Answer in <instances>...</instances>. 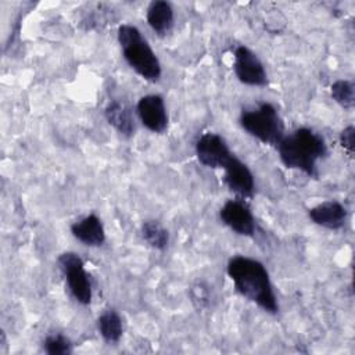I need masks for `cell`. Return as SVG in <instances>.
<instances>
[{
	"label": "cell",
	"mask_w": 355,
	"mask_h": 355,
	"mask_svg": "<svg viewBox=\"0 0 355 355\" xmlns=\"http://www.w3.org/2000/svg\"><path fill=\"white\" fill-rule=\"evenodd\" d=\"M226 272L240 295L268 313H277L279 304L269 272L262 262L250 257L236 255L229 259Z\"/></svg>",
	"instance_id": "obj_1"
},
{
	"label": "cell",
	"mask_w": 355,
	"mask_h": 355,
	"mask_svg": "<svg viewBox=\"0 0 355 355\" xmlns=\"http://www.w3.org/2000/svg\"><path fill=\"white\" fill-rule=\"evenodd\" d=\"M282 164L308 176H316L318 162L327 155V144L322 135L309 128H298L286 135L276 146Z\"/></svg>",
	"instance_id": "obj_2"
},
{
	"label": "cell",
	"mask_w": 355,
	"mask_h": 355,
	"mask_svg": "<svg viewBox=\"0 0 355 355\" xmlns=\"http://www.w3.org/2000/svg\"><path fill=\"white\" fill-rule=\"evenodd\" d=\"M118 42L128 65L144 80L158 82L162 73L161 62L141 32L130 24L118 28Z\"/></svg>",
	"instance_id": "obj_3"
},
{
	"label": "cell",
	"mask_w": 355,
	"mask_h": 355,
	"mask_svg": "<svg viewBox=\"0 0 355 355\" xmlns=\"http://www.w3.org/2000/svg\"><path fill=\"white\" fill-rule=\"evenodd\" d=\"M240 125L250 136L269 146H277L286 136L284 122L270 103H259L255 108L243 110Z\"/></svg>",
	"instance_id": "obj_4"
},
{
	"label": "cell",
	"mask_w": 355,
	"mask_h": 355,
	"mask_svg": "<svg viewBox=\"0 0 355 355\" xmlns=\"http://www.w3.org/2000/svg\"><path fill=\"white\" fill-rule=\"evenodd\" d=\"M57 262L65 276L72 297L82 305H89L93 298L90 276L85 269L83 259L76 252H62Z\"/></svg>",
	"instance_id": "obj_5"
},
{
	"label": "cell",
	"mask_w": 355,
	"mask_h": 355,
	"mask_svg": "<svg viewBox=\"0 0 355 355\" xmlns=\"http://www.w3.org/2000/svg\"><path fill=\"white\" fill-rule=\"evenodd\" d=\"M196 155L204 166L223 169L234 154L220 135L205 132L196 141Z\"/></svg>",
	"instance_id": "obj_6"
},
{
	"label": "cell",
	"mask_w": 355,
	"mask_h": 355,
	"mask_svg": "<svg viewBox=\"0 0 355 355\" xmlns=\"http://www.w3.org/2000/svg\"><path fill=\"white\" fill-rule=\"evenodd\" d=\"M233 71L237 79L247 86H266L268 75L259 57L247 46H237L234 49Z\"/></svg>",
	"instance_id": "obj_7"
},
{
	"label": "cell",
	"mask_w": 355,
	"mask_h": 355,
	"mask_svg": "<svg viewBox=\"0 0 355 355\" xmlns=\"http://www.w3.org/2000/svg\"><path fill=\"white\" fill-rule=\"evenodd\" d=\"M225 186L240 200L252 198L255 193V179L251 169L236 155L223 168Z\"/></svg>",
	"instance_id": "obj_8"
},
{
	"label": "cell",
	"mask_w": 355,
	"mask_h": 355,
	"mask_svg": "<svg viewBox=\"0 0 355 355\" xmlns=\"http://www.w3.org/2000/svg\"><path fill=\"white\" fill-rule=\"evenodd\" d=\"M219 218L223 225L240 236L251 237L255 233V219L244 200L226 201L219 211Z\"/></svg>",
	"instance_id": "obj_9"
},
{
	"label": "cell",
	"mask_w": 355,
	"mask_h": 355,
	"mask_svg": "<svg viewBox=\"0 0 355 355\" xmlns=\"http://www.w3.org/2000/svg\"><path fill=\"white\" fill-rule=\"evenodd\" d=\"M136 111L141 125L153 133H162L168 128V111L159 94H147L139 98Z\"/></svg>",
	"instance_id": "obj_10"
},
{
	"label": "cell",
	"mask_w": 355,
	"mask_h": 355,
	"mask_svg": "<svg viewBox=\"0 0 355 355\" xmlns=\"http://www.w3.org/2000/svg\"><path fill=\"white\" fill-rule=\"evenodd\" d=\"M308 215L311 220L318 226L329 230H340L347 222L348 212L341 202L329 200L309 208Z\"/></svg>",
	"instance_id": "obj_11"
},
{
	"label": "cell",
	"mask_w": 355,
	"mask_h": 355,
	"mask_svg": "<svg viewBox=\"0 0 355 355\" xmlns=\"http://www.w3.org/2000/svg\"><path fill=\"white\" fill-rule=\"evenodd\" d=\"M72 236L87 247H100L105 241V229L101 219L89 214L71 225Z\"/></svg>",
	"instance_id": "obj_12"
},
{
	"label": "cell",
	"mask_w": 355,
	"mask_h": 355,
	"mask_svg": "<svg viewBox=\"0 0 355 355\" xmlns=\"http://www.w3.org/2000/svg\"><path fill=\"white\" fill-rule=\"evenodd\" d=\"M104 116L107 122L122 136L130 137L135 135L136 125L135 116L128 104L119 100H112L107 104L104 110Z\"/></svg>",
	"instance_id": "obj_13"
},
{
	"label": "cell",
	"mask_w": 355,
	"mask_h": 355,
	"mask_svg": "<svg viewBox=\"0 0 355 355\" xmlns=\"http://www.w3.org/2000/svg\"><path fill=\"white\" fill-rule=\"evenodd\" d=\"M146 19L150 28L158 35L165 36L173 26V8L171 3L165 0H154L148 4Z\"/></svg>",
	"instance_id": "obj_14"
},
{
	"label": "cell",
	"mask_w": 355,
	"mask_h": 355,
	"mask_svg": "<svg viewBox=\"0 0 355 355\" xmlns=\"http://www.w3.org/2000/svg\"><path fill=\"white\" fill-rule=\"evenodd\" d=\"M97 329L103 340L108 344H116L123 334L122 319L114 309H107L98 316Z\"/></svg>",
	"instance_id": "obj_15"
},
{
	"label": "cell",
	"mask_w": 355,
	"mask_h": 355,
	"mask_svg": "<svg viewBox=\"0 0 355 355\" xmlns=\"http://www.w3.org/2000/svg\"><path fill=\"white\" fill-rule=\"evenodd\" d=\"M140 233L143 240L154 250L164 251L169 244L168 230L157 220H146L141 223Z\"/></svg>",
	"instance_id": "obj_16"
},
{
	"label": "cell",
	"mask_w": 355,
	"mask_h": 355,
	"mask_svg": "<svg viewBox=\"0 0 355 355\" xmlns=\"http://www.w3.org/2000/svg\"><path fill=\"white\" fill-rule=\"evenodd\" d=\"M331 98L345 110L355 107V85L348 79H338L330 86Z\"/></svg>",
	"instance_id": "obj_17"
},
{
	"label": "cell",
	"mask_w": 355,
	"mask_h": 355,
	"mask_svg": "<svg viewBox=\"0 0 355 355\" xmlns=\"http://www.w3.org/2000/svg\"><path fill=\"white\" fill-rule=\"evenodd\" d=\"M43 349L49 355H68L72 352V343L64 334L54 333L44 338Z\"/></svg>",
	"instance_id": "obj_18"
},
{
	"label": "cell",
	"mask_w": 355,
	"mask_h": 355,
	"mask_svg": "<svg viewBox=\"0 0 355 355\" xmlns=\"http://www.w3.org/2000/svg\"><path fill=\"white\" fill-rule=\"evenodd\" d=\"M190 298L197 309H205L211 302V291L202 282H197L190 287Z\"/></svg>",
	"instance_id": "obj_19"
},
{
	"label": "cell",
	"mask_w": 355,
	"mask_h": 355,
	"mask_svg": "<svg viewBox=\"0 0 355 355\" xmlns=\"http://www.w3.org/2000/svg\"><path fill=\"white\" fill-rule=\"evenodd\" d=\"M340 144L344 148V151L352 157L355 151V128L352 125L347 126L340 133Z\"/></svg>",
	"instance_id": "obj_20"
}]
</instances>
